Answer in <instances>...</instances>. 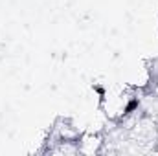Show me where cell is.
<instances>
[{
	"label": "cell",
	"mask_w": 158,
	"mask_h": 156,
	"mask_svg": "<svg viewBox=\"0 0 158 156\" xmlns=\"http://www.w3.org/2000/svg\"><path fill=\"white\" fill-rule=\"evenodd\" d=\"M103 147V134L101 132H94V130H86L79 136L77 140V149L79 154H99Z\"/></svg>",
	"instance_id": "6da1fadb"
}]
</instances>
